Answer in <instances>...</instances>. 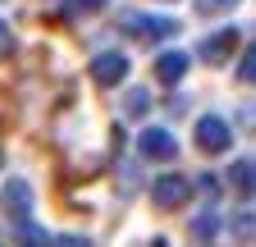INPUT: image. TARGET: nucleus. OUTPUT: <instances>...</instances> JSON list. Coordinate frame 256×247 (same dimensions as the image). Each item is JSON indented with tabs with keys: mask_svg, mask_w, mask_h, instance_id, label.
<instances>
[{
	"mask_svg": "<svg viewBox=\"0 0 256 247\" xmlns=\"http://www.w3.org/2000/svg\"><path fill=\"white\" fill-rule=\"evenodd\" d=\"M119 28L128 37H138V42H165L178 32V23L165 18V14H146V10H124L119 14Z\"/></svg>",
	"mask_w": 256,
	"mask_h": 247,
	"instance_id": "obj_1",
	"label": "nucleus"
},
{
	"mask_svg": "<svg viewBox=\"0 0 256 247\" xmlns=\"http://www.w3.org/2000/svg\"><path fill=\"white\" fill-rule=\"evenodd\" d=\"M192 138H197V146L206 156H224V151L234 146V128H229V119H220V114H202Z\"/></svg>",
	"mask_w": 256,
	"mask_h": 247,
	"instance_id": "obj_2",
	"label": "nucleus"
},
{
	"mask_svg": "<svg viewBox=\"0 0 256 247\" xmlns=\"http://www.w3.org/2000/svg\"><path fill=\"white\" fill-rule=\"evenodd\" d=\"M151 202H156L160 210L188 206V202H192V178H183V174H160V178L151 183Z\"/></svg>",
	"mask_w": 256,
	"mask_h": 247,
	"instance_id": "obj_3",
	"label": "nucleus"
},
{
	"mask_svg": "<svg viewBox=\"0 0 256 247\" xmlns=\"http://www.w3.org/2000/svg\"><path fill=\"white\" fill-rule=\"evenodd\" d=\"M0 210H5L14 224H23L32 215V183L28 178H5V188H0Z\"/></svg>",
	"mask_w": 256,
	"mask_h": 247,
	"instance_id": "obj_4",
	"label": "nucleus"
},
{
	"mask_svg": "<svg viewBox=\"0 0 256 247\" xmlns=\"http://www.w3.org/2000/svg\"><path fill=\"white\" fill-rule=\"evenodd\" d=\"M128 78V55L124 50H101L92 60V82L96 87H119Z\"/></svg>",
	"mask_w": 256,
	"mask_h": 247,
	"instance_id": "obj_5",
	"label": "nucleus"
},
{
	"mask_svg": "<svg viewBox=\"0 0 256 247\" xmlns=\"http://www.w3.org/2000/svg\"><path fill=\"white\" fill-rule=\"evenodd\" d=\"M138 151H142L146 160H174V156H178V142H174L170 128H142Z\"/></svg>",
	"mask_w": 256,
	"mask_h": 247,
	"instance_id": "obj_6",
	"label": "nucleus"
},
{
	"mask_svg": "<svg viewBox=\"0 0 256 247\" xmlns=\"http://www.w3.org/2000/svg\"><path fill=\"white\" fill-rule=\"evenodd\" d=\"M238 50V28H220V32H210L202 46H197V55L206 60V64H224Z\"/></svg>",
	"mask_w": 256,
	"mask_h": 247,
	"instance_id": "obj_7",
	"label": "nucleus"
},
{
	"mask_svg": "<svg viewBox=\"0 0 256 247\" xmlns=\"http://www.w3.org/2000/svg\"><path fill=\"white\" fill-rule=\"evenodd\" d=\"M183 74H188V55L183 50H165V55H156V78L160 82H183Z\"/></svg>",
	"mask_w": 256,
	"mask_h": 247,
	"instance_id": "obj_8",
	"label": "nucleus"
},
{
	"mask_svg": "<svg viewBox=\"0 0 256 247\" xmlns=\"http://www.w3.org/2000/svg\"><path fill=\"white\" fill-rule=\"evenodd\" d=\"M229 188L242 197H256V160H234L229 170Z\"/></svg>",
	"mask_w": 256,
	"mask_h": 247,
	"instance_id": "obj_9",
	"label": "nucleus"
},
{
	"mask_svg": "<svg viewBox=\"0 0 256 247\" xmlns=\"http://www.w3.org/2000/svg\"><path fill=\"white\" fill-rule=\"evenodd\" d=\"M229 234H234V242L252 247V242H256V210H238V215H229Z\"/></svg>",
	"mask_w": 256,
	"mask_h": 247,
	"instance_id": "obj_10",
	"label": "nucleus"
},
{
	"mask_svg": "<svg viewBox=\"0 0 256 247\" xmlns=\"http://www.w3.org/2000/svg\"><path fill=\"white\" fill-rule=\"evenodd\" d=\"M215 234H220V210H215V206H206L197 220H192V238L206 247V242H215Z\"/></svg>",
	"mask_w": 256,
	"mask_h": 247,
	"instance_id": "obj_11",
	"label": "nucleus"
},
{
	"mask_svg": "<svg viewBox=\"0 0 256 247\" xmlns=\"http://www.w3.org/2000/svg\"><path fill=\"white\" fill-rule=\"evenodd\" d=\"M18 247H55V238H50L37 220H23V224H18Z\"/></svg>",
	"mask_w": 256,
	"mask_h": 247,
	"instance_id": "obj_12",
	"label": "nucleus"
},
{
	"mask_svg": "<svg viewBox=\"0 0 256 247\" xmlns=\"http://www.w3.org/2000/svg\"><path fill=\"white\" fill-rule=\"evenodd\" d=\"M146 110H151V92H146V87H133V92L124 96V114L138 119V114H146Z\"/></svg>",
	"mask_w": 256,
	"mask_h": 247,
	"instance_id": "obj_13",
	"label": "nucleus"
},
{
	"mask_svg": "<svg viewBox=\"0 0 256 247\" xmlns=\"http://www.w3.org/2000/svg\"><path fill=\"white\" fill-rule=\"evenodd\" d=\"M192 5H197V14L215 18V14H229V10H238L242 0H192Z\"/></svg>",
	"mask_w": 256,
	"mask_h": 247,
	"instance_id": "obj_14",
	"label": "nucleus"
},
{
	"mask_svg": "<svg viewBox=\"0 0 256 247\" xmlns=\"http://www.w3.org/2000/svg\"><path fill=\"white\" fill-rule=\"evenodd\" d=\"M238 78H242V82H256V46H247V50L238 55Z\"/></svg>",
	"mask_w": 256,
	"mask_h": 247,
	"instance_id": "obj_15",
	"label": "nucleus"
},
{
	"mask_svg": "<svg viewBox=\"0 0 256 247\" xmlns=\"http://www.w3.org/2000/svg\"><path fill=\"white\" fill-rule=\"evenodd\" d=\"M14 50H18V37H14V28L0 18V60H10Z\"/></svg>",
	"mask_w": 256,
	"mask_h": 247,
	"instance_id": "obj_16",
	"label": "nucleus"
},
{
	"mask_svg": "<svg viewBox=\"0 0 256 247\" xmlns=\"http://www.w3.org/2000/svg\"><path fill=\"white\" fill-rule=\"evenodd\" d=\"M110 0H64V10L69 14H96V10H106Z\"/></svg>",
	"mask_w": 256,
	"mask_h": 247,
	"instance_id": "obj_17",
	"label": "nucleus"
},
{
	"mask_svg": "<svg viewBox=\"0 0 256 247\" xmlns=\"http://www.w3.org/2000/svg\"><path fill=\"white\" fill-rule=\"evenodd\" d=\"M238 128H242V133H256V101H247V106L238 110Z\"/></svg>",
	"mask_w": 256,
	"mask_h": 247,
	"instance_id": "obj_18",
	"label": "nucleus"
},
{
	"mask_svg": "<svg viewBox=\"0 0 256 247\" xmlns=\"http://www.w3.org/2000/svg\"><path fill=\"white\" fill-rule=\"evenodd\" d=\"M55 247H96V242L82 238V234H64V238H55Z\"/></svg>",
	"mask_w": 256,
	"mask_h": 247,
	"instance_id": "obj_19",
	"label": "nucleus"
},
{
	"mask_svg": "<svg viewBox=\"0 0 256 247\" xmlns=\"http://www.w3.org/2000/svg\"><path fill=\"white\" fill-rule=\"evenodd\" d=\"M202 188H206V197H215V192H220V178H215V174H202Z\"/></svg>",
	"mask_w": 256,
	"mask_h": 247,
	"instance_id": "obj_20",
	"label": "nucleus"
}]
</instances>
